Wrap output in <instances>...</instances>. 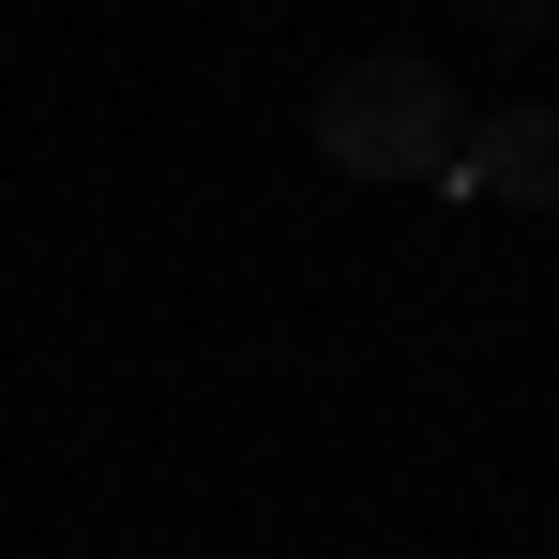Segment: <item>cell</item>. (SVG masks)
<instances>
[{
    "mask_svg": "<svg viewBox=\"0 0 559 559\" xmlns=\"http://www.w3.org/2000/svg\"><path fill=\"white\" fill-rule=\"evenodd\" d=\"M468 136V106L439 61H408V46H378V61H348L333 92H318V152L348 167V182H439Z\"/></svg>",
    "mask_w": 559,
    "mask_h": 559,
    "instance_id": "cell-1",
    "label": "cell"
},
{
    "mask_svg": "<svg viewBox=\"0 0 559 559\" xmlns=\"http://www.w3.org/2000/svg\"><path fill=\"white\" fill-rule=\"evenodd\" d=\"M439 182H454V197H530V212H559V106H499V121H468Z\"/></svg>",
    "mask_w": 559,
    "mask_h": 559,
    "instance_id": "cell-2",
    "label": "cell"
}]
</instances>
